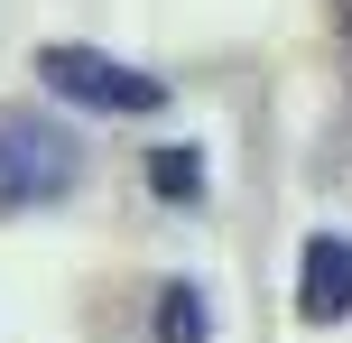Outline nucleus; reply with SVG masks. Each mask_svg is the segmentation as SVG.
<instances>
[{"label":"nucleus","mask_w":352,"mask_h":343,"mask_svg":"<svg viewBox=\"0 0 352 343\" xmlns=\"http://www.w3.org/2000/svg\"><path fill=\"white\" fill-rule=\"evenodd\" d=\"M84 177V148L65 121L47 111H0V214H37V204L74 195Z\"/></svg>","instance_id":"nucleus-1"},{"label":"nucleus","mask_w":352,"mask_h":343,"mask_svg":"<svg viewBox=\"0 0 352 343\" xmlns=\"http://www.w3.org/2000/svg\"><path fill=\"white\" fill-rule=\"evenodd\" d=\"M37 84L56 102H84V111H111V121H140V111H167V84L102 47H37Z\"/></svg>","instance_id":"nucleus-2"},{"label":"nucleus","mask_w":352,"mask_h":343,"mask_svg":"<svg viewBox=\"0 0 352 343\" xmlns=\"http://www.w3.org/2000/svg\"><path fill=\"white\" fill-rule=\"evenodd\" d=\"M297 316L306 325H343L352 316V232H316L297 251Z\"/></svg>","instance_id":"nucleus-3"},{"label":"nucleus","mask_w":352,"mask_h":343,"mask_svg":"<svg viewBox=\"0 0 352 343\" xmlns=\"http://www.w3.org/2000/svg\"><path fill=\"white\" fill-rule=\"evenodd\" d=\"M158 343H204V297H195L186 278L158 288Z\"/></svg>","instance_id":"nucleus-4"},{"label":"nucleus","mask_w":352,"mask_h":343,"mask_svg":"<svg viewBox=\"0 0 352 343\" xmlns=\"http://www.w3.org/2000/svg\"><path fill=\"white\" fill-rule=\"evenodd\" d=\"M148 186H158L167 204H195L204 195V158H195V148H158V158H148Z\"/></svg>","instance_id":"nucleus-5"},{"label":"nucleus","mask_w":352,"mask_h":343,"mask_svg":"<svg viewBox=\"0 0 352 343\" xmlns=\"http://www.w3.org/2000/svg\"><path fill=\"white\" fill-rule=\"evenodd\" d=\"M334 10H343V28H352V0H334Z\"/></svg>","instance_id":"nucleus-6"}]
</instances>
